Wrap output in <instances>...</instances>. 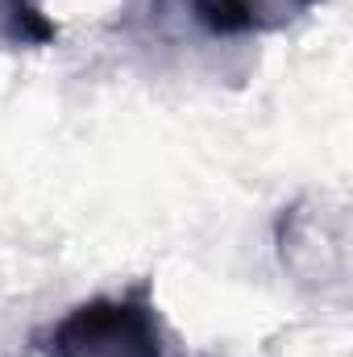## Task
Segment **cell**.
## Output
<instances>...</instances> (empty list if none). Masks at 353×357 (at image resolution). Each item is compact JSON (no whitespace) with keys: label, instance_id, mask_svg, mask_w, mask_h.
Returning a JSON list of instances; mask_svg holds the SVG:
<instances>
[{"label":"cell","instance_id":"cell-1","mask_svg":"<svg viewBox=\"0 0 353 357\" xmlns=\"http://www.w3.org/2000/svg\"><path fill=\"white\" fill-rule=\"evenodd\" d=\"M42 357H163V324L150 287L71 307L38 337Z\"/></svg>","mask_w":353,"mask_h":357},{"label":"cell","instance_id":"cell-2","mask_svg":"<svg viewBox=\"0 0 353 357\" xmlns=\"http://www.w3.org/2000/svg\"><path fill=\"white\" fill-rule=\"evenodd\" d=\"M187 4L200 29H208L212 38H250L283 29L320 0H187Z\"/></svg>","mask_w":353,"mask_h":357}]
</instances>
